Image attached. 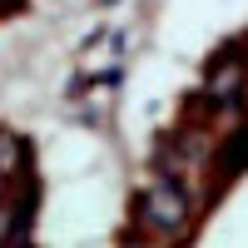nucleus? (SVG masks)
Segmentation results:
<instances>
[{
    "mask_svg": "<svg viewBox=\"0 0 248 248\" xmlns=\"http://www.w3.org/2000/svg\"><path fill=\"white\" fill-rule=\"evenodd\" d=\"M139 218L144 229L169 238V233H184V223H189V189H184L179 179H154L149 189L139 199Z\"/></svg>",
    "mask_w": 248,
    "mask_h": 248,
    "instance_id": "1",
    "label": "nucleus"
},
{
    "mask_svg": "<svg viewBox=\"0 0 248 248\" xmlns=\"http://www.w3.org/2000/svg\"><path fill=\"white\" fill-rule=\"evenodd\" d=\"M238 90H243V65H223L214 75V85H209V94H214L218 109H238Z\"/></svg>",
    "mask_w": 248,
    "mask_h": 248,
    "instance_id": "2",
    "label": "nucleus"
},
{
    "mask_svg": "<svg viewBox=\"0 0 248 248\" xmlns=\"http://www.w3.org/2000/svg\"><path fill=\"white\" fill-rule=\"evenodd\" d=\"M243 164H248V124H243V129L229 139V154H223V179H233Z\"/></svg>",
    "mask_w": 248,
    "mask_h": 248,
    "instance_id": "3",
    "label": "nucleus"
},
{
    "mask_svg": "<svg viewBox=\"0 0 248 248\" xmlns=\"http://www.w3.org/2000/svg\"><path fill=\"white\" fill-rule=\"evenodd\" d=\"M10 218H15V209L0 203V243H10Z\"/></svg>",
    "mask_w": 248,
    "mask_h": 248,
    "instance_id": "4",
    "label": "nucleus"
}]
</instances>
